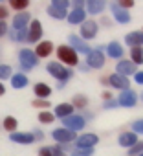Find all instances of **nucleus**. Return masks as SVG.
<instances>
[{
	"label": "nucleus",
	"mask_w": 143,
	"mask_h": 156,
	"mask_svg": "<svg viewBox=\"0 0 143 156\" xmlns=\"http://www.w3.org/2000/svg\"><path fill=\"white\" fill-rule=\"evenodd\" d=\"M46 70H48V73L51 75V77H55V79L59 81V83H66L68 79H72V75H74V72H72L68 66H64V64H61L59 61H50L48 64H46Z\"/></svg>",
	"instance_id": "f257e3e1"
},
{
	"label": "nucleus",
	"mask_w": 143,
	"mask_h": 156,
	"mask_svg": "<svg viewBox=\"0 0 143 156\" xmlns=\"http://www.w3.org/2000/svg\"><path fill=\"white\" fill-rule=\"evenodd\" d=\"M57 59H59L61 64H64V66H68V68L79 64V53L72 48L70 44H62V46L57 48Z\"/></svg>",
	"instance_id": "f03ea898"
},
{
	"label": "nucleus",
	"mask_w": 143,
	"mask_h": 156,
	"mask_svg": "<svg viewBox=\"0 0 143 156\" xmlns=\"http://www.w3.org/2000/svg\"><path fill=\"white\" fill-rule=\"evenodd\" d=\"M48 15L51 19H57V20H62L68 17V2L66 0H53L48 8Z\"/></svg>",
	"instance_id": "7ed1b4c3"
},
{
	"label": "nucleus",
	"mask_w": 143,
	"mask_h": 156,
	"mask_svg": "<svg viewBox=\"0 0 143 156\" xmlns=\"http://www.w3.org/2000/svg\"><path fill=\"white\" fill-rule=\"evenodd\" d=\"M19 62H20V66L28 72V70H33V68L39 64V57L35 55L33 50H20V51H19Z\"/></svg>",
	"instance_id": "20e7f679"
},
{
	"label": "nucleus",
	"mask_w": 143,
	"mask_h": 156,
	"mask_svg": "<svg viewBox=\"0 0 143 156\" xmlns=\"http://www.w3.org/2000/svg\"><path fill=\"white\" fill-rule=\"evenodd\" d=\"M105 61H106V55L103 53L101 48L97 50H90V53L86 55V66L88 68H103L105 66Z\"/></svg>",
	"instance_id": "39448f33"
},
{
	"label": "nucleus",
	"mask_w": 143,
	"mask_h": 156,
	"mask_svg": "<svg viewBox=\"0 0 143 156\" xmlns=\"http://www.w3.org/2000/svg\"><path fill=\"white\" fill-rule=\"evenodd\" d=\"M85 125H86V121H85V118H83V116H79V114H72V116H68V118H64V119H62V127H64V129H68V130H72V132L83 130V129H85Z\"/></svg>",
	"instance_id": "423d86ee"
},
{
	"label": "nucleus",
	"mask_w": 143,
	"mask_h": 156,
	"mask_svg": "<svg viewBox=\"0 0 143 156\" xmlns=\"http://www.w3.org/2000/svg\"><path fill=\"white\" fill-rule=\"evenodd\" d=\"M42 24H40V20H31L30 22V26H28V42H31V44H39L40 42V39H42Z\"/></svg>",
	"instance_id": "0eeeda50"
},
{
	"label": "nucleus",
	"mask_w": 143,
	"mask_h": 156,
	"mask_svg": "<svg viewBox=\"0 0 143 156\" xmlns=\"http://www.w3.org/2000/svg\"><path fill=\"white\" fill-rule=\"evenodd\" d=\"M30 22H31V15H30V11H20V13H17V15L13 17V22H11V30H15V31H20V30H28Z\"/></svg>",
	"instance_id": "6e6552de"
},
{
	"label": "nucleus",
	"mask_w": 143,
	"mask_h": 156,
	"mask_svg": "<svg viewBox=\"0 0 143 156\" xmlns=\"http://www.w3.org/2000/svg\"><path fill=\"white\" fill-rule=\"evenodd\" d=\"M77 149H94L99 143V136L92 134V132H85L81 136H77Z\"/></svg>",
	"instance_id": "1a4fd4ad"
},
{
	"label": "nucleus",
	"mask_w": 143,
	"mask_h": 156,
	"mask_svg": "<svg viewBox=\"0 0 143 156\" xmlns=\"http://www.w3.org/2000/svg\"><path fill=\"white\" fill-rule=\"evenodd\" d=\"M97 30H99V24H97L96 20H85V22L81 24V39H85V41L96 39Z\"/></svg>",
	"instance_id": "9d476101"
},
{
	"label": "nucleus",
	"mask_w": 143,
	"mask_h": 156,
	"mask_svg": "<svg viewBox=\"0 0 143 156\" xmlns=\"http://www.w3.org/2000/svg\"><path fill=\"white\" fill-rule=\"evenodd\" d=\"M51 138L55 140V141H59V143H70V141H75L77 140V132H72V130H68V129H55L53 132H51Z\"/></svg>",
	"instance_id": "9b49d317"
},
{
	"label": "nucleus",
	"mask_w": 143,
	"mask_h": 156,
	"mask_svg": "<svg viewBox=\"0 0 143 156\" xmlns=\"http://www.w3.org/2000/svg\"><path fill=\"white\" fill-rule=\"evenodd\" d=\"M106 83L112 87V88H119L121 92L123 90H128V77H123V75H119V73H110L108 77H106Z\"/></svg>",
	"instance_id": "f8f14e48"
},
{
	"label": "nucleus",
	"mask_w": 143,
	"mask_h": 156,
	"mask_svg": "<svg viewBox=\"0 0 143 156\" xmlns=\"http://www.w3.org/2000/svg\"><path fill=\"white\" fill-rule=\"evenodd\" d=\"M138 72L136 64L132 61H127V59H121L117 64H116V73L123 75V77H128V75H134Z\"/></svg>",
	"instance_id": "ddd939ff"
},
{
	"label": "nucleus",
	"mask_w": 143,
	"mask_h": 156,
	"mask_svg": "<svg viewBox=\"0 0 143 156\" xmlns=\"http://www.w3.org/2000/svg\"><path fill=\"white\" fill-rule=\"evenodd\" d=\"M138 103V96H136V92L134 90H123L121 94H119V98H117V105H121V107H127V108H132L134 105Z\"/></svg>",
	"instance_id": "4468645a"
},
{
	"label": "nucleus",
	"mask_w": 143,
	"mask_h": 156,
	"mask_svg": "<svg viewBox=\"0 0 143 156\" xmlns=\"http://www.w3.org/2000/svg\"><path fill=\"white\" fill-rule=\"evenodd\" d=\"M68 41H70V46L74 48L77 53H85V55H88V53H90V46H88V44H86L79 35H70V39H68Z\"/></svg>",
	"instance_id": "2eb2a0df"
},
{
	"label": "nucleus",
	"mask_w": 143,
	"mask_h": 156,
	"mask_svg": "<svg viewBox=\"0 0 143 156\" xmlns=\"http://www.w3.org/2000/svg\"><path fill=\"white\" fill-rule=\"evenodd\" d=\"M125 42L130 48H143V31H130L125 35Z\"/></svg>",
	"instance_id": "dca6fc26"
},
{
	"label": "nucleus",
	"mask_w": 143,
	"mask_h": 156,
	"mask_svg": "<svg viewBox=\"0 0 143 156\" xmlns=\"http://www.w3.org/2000/svg\"><path fill=\"white\" fill-rule=\"evenodd\" d=\"M9 138H11V141L20 143V145H30L35 141V136L31 132H11Z\"/></svg>",
	"instance_id": "f3484780"
},
{
	"label": "nucleus",
	"mask_w": 143,
	"mask_h": 156,
	"mask_svg": "<svg viewBox=\"0 0 143 156\" xmlns=\"http://www.w3.org/2000/svg\"><path fill=\"white\" fill-rule=\"evenodd\" d=\"M117 143H119L121 147H125V149H130V147H134V145L138 143V134H134L132 130H130V132H123V134H119Z\"/></svg>",
	"instance_id": "a211bd4d"
},
{
	"label": "nucleus",
	"mask_w": 143,
	"mask_h": 156,
	"mask_svg": "<svg viewBox=\"0 0 143 156\" xmlns=\"http://www.w3.org/2000/svg\"><path fill=\"white\" fill-rule=\"evenodd\" d=\"M112 15H114V19L119 22V24H128L132 19H130V13L128 11H125V9H121L116 2L112 4Z\"/></svg>",
	"instance_id": "6ab92c4d"
},
{
	"label": "nucleus",
	"mask_w": 143,
	"mask_h": 156,
	"mask_svg": "<svg viewBox=\"0 0 143 156\" xmlns=\"http://www.w3.org/2000/svg\"><path fill=\"white\" fill-rule=\"evenodd\" d=\"M33 51H35V55L40 57V59H42V57H48V55H51V51H53V44H51L50 41H40V42L35 46Z\"/></svg>",
	"instance_id": "aec40b11"
},
{
	"label": "nucleus",
	"mask_w": 143,
	"mask_h": 156,
	"mask_svg": "<svg viewBox=\"0 0 143 156\" xmlns=\"http://www.w3.org/2000/svg\"><path fill=\"white\" fill-rule=\"evenodd\" d=\"M72 114H74V107H72V103H61V105L55 107V112H53V116L61 118V119H64V118H68Z\"/></svg>",
	"instance_id": "412c9836"
},
{
	"label": "nucleus",
	"mask_w": 143,
	"mask_h": 156,
	"mask_svg": "<svg viewBox=\"0 0 143 156\" xmlns=\"http://www.w3.org/2000/svg\"><path fill=\"white\" fill-rule=\"evenodd\" d=\"M66 19L70 24H83L86 20V11L85 9H72Z\"/></svg>",
	"instance_id": "4be33fe9"
},
{
	"label": "nucleus",
	"mask_w": 143,
	"mask_h": 156,
	"mask_svg": "<svg viewBox=\"0 0 143 156\" xmlns=\"http://www.w3.org/2000/svg\"><path fill=\"white\" fill-rule=\"evenodd\" d=\"M106 55L108 57H112V59H119L121 61V57H123V46L119 44V42H110L108 46H106Z\"/></svg>",
	"instance_id": "5701e85b"
},
{
	"label": "nucleus",
	"mask_w": 143,
	"mask_h": 156,
	"mask_svg": "<svg viewBox=\"0 0 143 156\" xmlns=\"http://www.w3.org/2000/svg\"><path fill=\"white\" fill-rule=\"evenodd\" d=\"M33 92H35L37 99H46V98L51 96V88H50L46 83H37V85L33 87Z\"/></svg>",
	"instance_id": "b1692460"
},
{
	"label": "nucleus",
	"mask_w": 143,
	"mask_h": 156,
	"mask_svg": "<svg viewBox=\"0 0 143 156\" xmlns=\"http://www.w3.org/2000/svg\"><path fill=\"white\" fill-rule=\"evenodd\" d=\"M105 9V2H99V0H88L86 2V13L90 15H97Z\"/></svg>",
	"instance_id": "393cba45"
},
{
	"label": "nucleus",
	"mask_w": 143,
	"mask_h": 156,
	"mask_svg": "<svg viewBox=\"0 0 143 156\" xmlns=\"http://www.w3.org/2000/svg\"><path fill=\"white\" fill-rule=\"evenodd\" d=\"M26 85H28L26 73H13V77H11V87H13V88L20 90V88H24Z\"/></svg>",
	"instance_id": "a878e982"
},
{
	"label": "nucleus",
	"mask_w": 143,
	"mask_h": 156,
	"mask_svg": "<svg viewBox=\"0 0 143 156\" xmlns=\"http://www.w3.org/2000/svg\"><path fill=\"white\" fill-rule=\"evenodd\" d=\"M136 66L138 64H143V48H130V59Z\"/></svg>",
	"instance_id": "bb28decb"
},
{
	"label": "nucleus",
	"mask_w": 143,
	"mask_h": 156,
	"mask_svg": "<svg viewBox=\"0 0 143 156\" xmlns=\"http://www.w3.org/2000/svg\"><path fill=\"white\" fill-rule=\"evenodd\" d=\"M2 127L11 134V132H17V127H19V121L15 119V118H11V116H8V118H4V121H2Z\"/></svg>",
	"instance_id": "cd10ccee"
},
{
	"label": "nucleus",
	"mask_w": 143,
	"mask_h": 156,
	"mask_svg": "<svg viewBox=\"0 0 143 156\" xmlns=\"http://www.w3.org/2000/svg\"><path fill=\"white\" fill-rule=\"evenodd\" d=\"M86 105H88V98L86 96H83V94L74 96V101H72V107L74 108H85Z\"/></svg>",
	"instance_id": "c85d7f7f"
},
{
	"label": "nucleus",
	"mask_w": 143,
	"mask_h": 156,
	"mask_svg": "<svg viewBox=\"0 0 143 156\" xmlns=\"http://www.w3.org/2000/svg\"><path fill=\"white\" fill-rule=\"evenodd\" d=\"M9 39H11V41H17V42H24V41L28 39V30H20V31L11 30V31H9Z\"/></svg>",
	"instance_id": "c756f323"
},
{
	"label": "nucleus",
	"mask_w": 143,
	"mask_h": 156,
	"mask_svg": "<svg viewBox=\"0 0 143 156\" xmlns=\"http://www.w3.org/2000/svg\"><path fill=\"white\" fill-rule=\"evenodd\" d=\"M9 6H11V9H15V11H26V8L30 6V2L28 0H9Z\"/></svg>",
	"instance_id": "7c9ffc66"
},
{
	"label": "nucleus",
	"mask_w": 143,
	"mask_h": 156,
	"mask_svg": "<svg viewBox=\"0 0 143 156\" xmlns=\"http://www.w3.org/2000/svg\"><path fill=\"white\" fill-rule=\"evenodd\" d=\"M53 119H55V116H53L51 112H48V110H42V112H39V121H40V123H44V125H50V123H53Z\"/></svg>",
	"instance_id": "2f4dec72"
},
{
	"label": "nucleus",
	"mask_w": 143,
	"mask_h": 156,
	"mask_svg": "<svg viewBox=\"0 0 143 156\" xmlns=\"http://www.w3.org/2000/svg\"><path fill=\"white\" fill-rule=\"evenodd\" d=\"M11 66L9 64H0V81H4V79H9V77H13L11 73Z\"/></svg>",
	"instance_id": "473e14b6"
},
{
	"label": "nucleus",
	"mask_w": 143,
	"mask_h": 156,
	"mask_svg": "<svg viewBox=\"0 0 143 156\" xmlns=\"http://www.w3.org/2000/svg\"><path fill=\"white\" fill-rule=\"evenodd\" d=\"M35 108H50V101L48 99H33V103H31Z\"/></svg>",
	"instance_id": "72a5a7b5"
},
{
	"label": "nucleus",
	"mask_w": 143,
	"mask_h": 156,
	"mask_svg": "<svg viewBox=\"0 0 143 156\" xmlns=\"http://www.w3.org/2000/svg\"><path fill=\"white\" fill-rule=\"evenodd\" d=\"M128 152H130V156H139V154H143V143H136L134 147H130L128 149Z\"/></svg>",
	"instance_id": "f704fd0d"
},
{
	"label": "nucleus",
	"mask_w": 143,
	"mask_h": 156,
	"mask_svg": "<svg viewBox=\"0 0 143 156\" xmlns=\"http://www.w3.org/2000/svg\"><path fill=\"white\" fill-rule=\"evenodd\" d=\"M94 154V149H75L72 152V156H92Z\"/></svg>",
	"instance_id": "c9c22d12"
},
{
	"label": "nucleus",
	"mask_w": 143,
	"mask_h": 156,
	"mask_svg": "<svg viewBox=\"0 0 143 156\" xmlns=\"http://www.w3.org/2000/svg\"><path fill=\"white\" fill-rule=\"evenodd\" d=\"M132 132L134 134H143V119H138V121H134L132 123Z\"/></svg>",
	"instance_id": "e433bc0d"
},
{
	"label": "nucleus",
	"mask_w": 143,
	"mask_h": 156,
	"mask_svg": "<svg viewBox=\"0 0 143 156\" xmlns=\"http://www.w3.org/2000/svg\"><path fill=\"white\" fill-rule=\"evenodd\" d=\"M51 156H68V154L62 151L61 145H55V147H51Z\"/></svg>",
	"instance_id": "4c0bfd02"
},
{
	"label": "nucleus",
	"mask_w": 143,
	"mask_h": 156,
	"mask_svg": "<svg viewBox=\"0 0 143 156\" xmlns=\"http://www.w3.org/2000/svg\"><path fill=\"white\" fill-rule=\"evenodd\" d=\"M121 9H125V11H128L132 6H134V2H132V0H123V2H116Z\"/></svg>",
	"instance_id": "58836bf2"
},
{
	"label": "nucleus",
	"mask_w": 143,
	"mask_h": 156,
	"mask_svg": "<svg viewBox=\"0 0 143 156\" xmlns=\"http://www.w3.org/2000/svg\"><path fill=\"white\" fill-rule=\"evenodd\" d=\"M134 79H136L138 85H143V70H138V72L134 73Z\"/></svg>",
	"instance_id": "ea45409f"
},
{
	"label": "nucleus",
	"mask_w": 143,
	"mask_h": 156,
	"mask_svg": "<svg viewBox=\"0 0 143 156\" xmlns=\"http://www.w3.org/2000/svg\"><path fill=\"white\" fill-rule=\"evenodd\" d=\"M8 15H9V11H8L6 8H2V6H0V22H6Z\"/></svg>",
	"instance_id": "a19ab883"
},
{
	"label": "nucleus",
	"mask_w": 143,
	"mask_h": 156,
	"mask_svg": "<svg viewBox=\"0 0 143 156\" xmlns=\"http://www.w3.org/2000/svg\"><path fill=\"white\" fill-rule=\"evenodd\" d=\"M39 156H51V149L50 147H42L39 151Z\"/></svg>",
	"instance_id": "79ce46f5"
},
{
	"label": "nucleus",
	"mask_w": 143,
	"mask_h": 156,
	"mask_svg": "<svg viewBox=\"0 0 143 156\" xmlns=\"http://www.w3.org/2000/svg\"><path fill=\"white\" fill-rule=\"evenodd\" d=\"M8 33V24L6 22H0V37H4Z\"/></svg>",
	"instance_id": "37998d69"
},
{
	"label": "nucleus",
	"mask_w": 143,
	"mask_h": 156,
	"mask_svg": "<svg viewBox=\"0 0 143 156\" xmlns=\"http://www.w3.org/2000/svg\"><path fill=\"white\" fill-rule=\"evenodd\" d=\"M117 107V101H105V108H116Z\"/></svg>",
	"instance_id": "c03bdc74"
},
{
	"label": "nucleus",
	"mask_w": 143,
	"mask_h": 156,
	"mask_svg": "<svg viewBox=\"0 0 143 156\" xmlns=\"http://www.w3.org/2000/svg\"><path fill=\"white\" fill-rule=\"evenodd\" d=\"M33 136H35V140H42V138H44V134H42L40 130H35V132H33Z\"/></svg>",
	"instance_id": "a18cd8bd"
},
{
	"label": "nucleus",
	"mask_w": 143,
	"mask_h": 156,
	"mask_svg": "<svg viewBox=\"0 0 143 156\" xmlns=\"http://www.w3.org/2000/svg\"><path fill=\"white\" fill-rule=\"evenodd\" d=\"M103 99H105V101H110V99H112V94H110V92H103Z\"/></svg>",
	"instance_id": "49530a36"
},
{
	"label": "nucleus",
	"mask_w": 143,
	"mask_h": 156,
	"mask_svg": "<svg viewBox=\"0 0 143 156\" xmlns=\"http://www.w3.org/2000/svg\"><path fill=\"white\" fill-rule=\"evenodd\" d=\"M4 94H6V87L0 83V96H4Z\"/></svg>",
	"instance_id": "de8ad7c7"
},
{
	"label": "nucleus",
	"mask_w": 143,
	"mask_h": 156,
	"mask_svg": "<svg viewBox=\"0 0 143 156\" xmlns=\"http://www.w3.org/2000/svg\"><path fill=\"white\" fill-rule=\"evenodd\" d=\"M81 70H83V72H90V70H88V66H86V64H81Z\"/></svg>",
	"instance_id": "09e8293b"
},
{
	"label": "nucleus",
	"mask_w": 143,
	"mask_h": 156,
	"mask_svg": "<svg viewBox=\"0 0 143 156\" xmlns=\"http://www.w3.org/2000/svg\"><path fill=\"white\" fill-rule=\"evenodd\" d=\"M141 99H143V94H141Z\"/></svg>",
	"instance_id": "8fccbe9b"
},
{
	"label": "nucleus",
	"mask_w": 143,
	"mask_h": 156,
	"mask_svg": "<svg viewBox=\"0 0 143 156\" xmlns=\"http://www.w3.org/2000/svg\"><path fill=\"white\" fill-rule=\"evenodd\" d=\"M139 156H143V154H139Z\"/></svg>",
	"instance_id": "3c124183"
}]
</instances>
